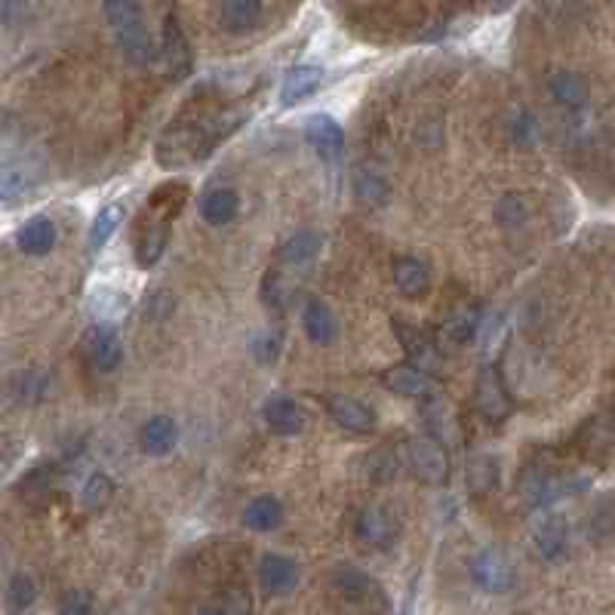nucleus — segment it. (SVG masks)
Wrapping results in <instances>:
<instances>
[{"instance_id": "obj_1", "label": "nucleus", "mask_w": 615, "mask_h": 615, "mask_svg": "<svg viewBox=\"0 0 615 615\" xmlns=\"http://www.w3.org/2000/svg\"><path fill=\"white\" fill-rule=\"evenodd\" d=\"M400 462L403 468L422 483H446L449 477V459L440 440L434 437H409L400 443Z\"/></svg>"}, {"instance_id": "obj_2", "label": "nucleus", "mask_w": 615, "mask_h": 615, "mask_svg": "<svg viewBox=\"0 0 615 615\" xmlns=\"http://www.w3.org/2000/svg\"><path fill=\"white\" fill-rule=\"evenodd\" d=\"M471 579L477 582V588H483L486 594H508L517 585V572L511 566V560L496 551V548H483L480 554H474L471 560Z\"/></svg>"}, {"instance_id": "obj_3", "label": "nucleus", "mask_w": 615, "mask_h": 615, "mask_svg": "<svg viewBox=\"0 0 615 615\" xmlns=\"http://www.w3.org/2000/svg\"><path fill=\"white\" fill-rule=\"evenodd\" d=\"M474 406H477V413L492 425H499L511 416V394H508L496 366H483V373L477 376Z\"/></svg>"}, {"instance_id": "obj_4", "label": "nucleus", "mask_w": 615, "mask_h": 615, "mask_svg": "<svg viewBox=\"0 0 615 615\" xmlns=\"http://www.w3.org/2000/svg\"><path fill=\"white\" fill-rule=\"evenodd\" d=\"M80 354L96 369V373H114L123 360V345L111 326H90L80 339Z\"/></svg>"}, {"instance_id": "obj_5", "label": "nucleus", "mask_w": 615, "mask_h": 615, "mask_svg": "<svg viewBox=\"0 0 615 615\" xmlns=\"http://www.w3.org/2000/svg\"><path fill=\"white\" fill-rule=\"evenodd\" d=\"M382 385L400 397H413V400H428L434 397V376L428 373V369L416 366V363H397V366H388L382 369Z\"/></svg>"}, {"instance_id": "obj_6", "label": "nucleus", "mask_w": 615, "mask_h": 615, "mask_svg": "<svg viewBox=\"0 0 615 615\" xmlns=\"http://www.w3.org/2000/svg\"><path fill=\"white\" fill-rule=\"evenodd\" d=\"M323 403H326L330 419L342 431H351V434H373L376 431V413L363 400H357L351 394H330Z\"/></svg>"}, {"instance_id": "obj_7", "label": "nucleus", "mask_w": 615, "mask_h": 615, "mask_svg": "<svg viewBox=\"0 0 615 615\" xmlns=\"http://www.w3.org/2000/svg\"><path fill=\"white\" fill-rule=\"evenodd\" d=\"M305 139L314 148V154L326 163H339L345 154V133L330 114H314L305 123Z\"/></svg>"}, {"instance_id": "obj_8", "label": "nucleus", "mask_w": 615, "mask_h": 615, "mask_svg": "<svg viewBox=\"0 0 615 615\" xmlns=\"http://www.w3.org/2000/svg\"><path fill=\"white\" fill-rule=\"evenodd\" d=\"M354 536L366 548H388L397 539V520L385 508L369 505L354 520Z\"/></svg>"}, {"instance_id": "obj_9", "label": "nucleus", "mask_w": 615, "mask_h": 615, "mask_svg": "<svg viewBox=\"0 0 615 615\" xmlns=\"http://www.w3.org/2000/svg\"><path fill=\"white\" fill-rule=\"evenodd\" d=\"M259 585L274 597L293 594L299 588V563L286 554H265L259 560Z\"/></svg>"}, {"instance_id": "obj_10", "label": "nucleus", "mask_w": 615, "mask_h": 615, "mask_svg": "<svg viewBox=\"0 0 615 615\" xmlns=\"http://www.w3.org/2000/svg\"><path fill=\"white\" fill-rule=\"evenodd\" d=\"M391 277H394V286H397V293L403 299H425L431 293V286H434V277H431V268L416 259V256H400L394 259V268H391Z\"/></svg>"}, {"instance_id": "obj_11", "label": "nucleus", "mask_w": 615, "mask_h": 615, "mask_svg": "<svg viewBox=\"0 0 615 615\" xmlns=\"http://www.w3.org/2000/svg\"><path fill=\"white\" fill-rule=\"evenodd\" d=\"M520 492L532 508H548L554 499L563 496V492H569V486L563 483V477L551 474L548 468L529 465L520 477Z\"/></svg>"}, {"instance_id": "obj_12", "label": "nucleus", "mask_w": 615, "mask_h": 615, "mask_svg": "<svg viewBox=\"0 0 615 615\" xmlns=\"http://www.w3.org/2000/svg\"><path fill=\"white\" fill-rule=\"evenodd\" d=\"M391 330H394L400 348L406 351L409 363H416V366L428 369V373L440 363V351H437L434 339L425 336L422 330H416L413 323H406V320H391Z\"/></svg>"}, {"instance_id": "obj_13", "label": "nucleus", "mask_w": 615, "mask_h": 615, "mask_svg": "<svg viewBox=\"0 0 615 615\" xmlns=\"http://www.w3.org/2000/svg\"><path fill=\"white\" fill-rule=\"evenodd\" d=\"M323 84V68L320 65H296L286 71L283 84H280V102L286 108H296L302 102H308Z\"/></svg>"}, {"instance_id": "obj_14", "label": "nucleus", "mask_w": 615, "mask_h": 615, "mask_svg": "<svg viewBox=\"0 0 615 615\" xmlns=\"http://www.w3.org/2000/svg\"><path fill=\"white\" fill-rule=\"evenodd\" d=\"M532 548L542 560H560L569 551V529L557 514H545L532 526Z\"/></svg>"}, {"instance_id": "obj_15", "label": "nucleus", "mask_w": 615, "mask_h": 615, "mask_svg": "<svg viewBox=\"0 0 615 615\" xmlns=\"http://www.w3.org/2000/svg\"><path fill=\"white\" fill-rule=\"evenodd\" d=\"M160 56H163V62H167V68H170V74L176 80H182L191 71V47H188V37H185V31H182L176 16H167V22H163Z\"/></svg>"}, {"instance_id": "obj_16", "label": "nucleus", "mask_w": 615, "mask_h": 615, "mask_svg": "<svg viewBox=\"0 0 615 615\" xmlns=\"http://www.w3.org/2000/svg\"><path fill=\"white\" fill-rule=\"evenodd\" d=\"M265 425L280 437H296L305 431L308 419H305V409L293 397H271L265 403Z\"/></svg>"}, {"instance_id": "obj_17", "label": "nucleus", "mask_w": 615, "mask_h": 615, "mask_svg": "<svg viewBox=\"0 0 615 615\" xmlns=\"http://www.w3.org/2000/svg\"><path fill=\"white\" fill-rule=\"evenodd\" d=\"M179 443V425L170 416H151L142 431H139V446L142 453L160 459V456H170Z\"/></svg>"}, {"instance_id": "obj_18", "label": "nucleus", "mask_w": 615, "mask_h": 615, "mask_svg": "<svg viewBox=\"0 0 615 615\" xmlns=\"http://www.w3.org/2000/svg\"><path fill=\"white\" fill-rule=\"evenodd\" d=\"M302 326H305V336L314 345H333L339 336V320L333 314V308L320 302V299H308L305 311H302Z\"/></svg>"}, {"instance_id": "obj_19", "label": "nucleus", "mask_w": 615, "mask_h": 615, "mask_svg": "<svg viewBox=\"0 0 615 615\" xmlns=\"http://www.w3.org/2000/svg\"><path fill=\"white\" fill-rule=\"evenodd\" d=\"M323 250V234L320 231H296L290 240H286L277 250V262L280 268H305L311 265Z\"/></svg>"}, {"instance_id": "obj_20", "label": "nucleus", "mask_w": 615, "mask_h": 615, "mask_svg": "<svg viewBox=\"0 0 615 615\" xmlns=\"http://www.w3.org/2000/svg\"><path fill=\"white\" fill-rule=\"evenodd\" d=\"M170 231H173V219H154L136 240V265L139 268H154L163 253H167L170 243Z\"/></svg>"}, {"instance_id": "obj_21", "label": "nucleus", "mask_w": 615, "mask_h": 615, "mask_svg": "<svg viewBox=\"0 0 615 615\" xmlns=\"http://www.w3.org/2000/svg\"><path fill=\"white\" fill-rule=\"evenodd\" d=\"M240 213V197L234 188H213L203 194L200 200V219L213 225V228H222L228 222H234Z\"/></svg>"}, {"instance_id": "obj_22", "label": "nucleus", "mask_w": 615, "mask_h": 615, "mask_svg": "<svg viewBox=\"0 0 615 615\" xmlns=\"http://www.w3.org/2000/svg\"><path fill=\"white\" fill-rule=\"evenodd\" d=\"M262 16H265L262 0H222L219 7V19L231 34H246L259 28Z\"/></svg>"}, {"instance_id": "obj_23", "label": "nucleus", "mask_w": 615, "mask_h": 615, "mask_svg": "<svg viewBox=\"0 0 615 615\" xmlns=\"http://www.w3.org/2000/svg\"><path fill=\"white\" fill-rule=\"evenodd\" d=\"M16 243L25 256H47L56 246V225L44 216H37L31 222H25L16 234Z\"/></svg>"}, {"instance_id": "obj_24", "label": "nucleus", "mask_w": 615, "mask_h": 615, "mask_svg": "<svg viewBox=\"0 0 615 615\" xmlns=\"http://www.w3.org/2000/svg\"><path fill=\"white\" fill-rule=\"evenodd\" d=\"M548 90H551L554 102L560 108H569V111H576V108H582L588 102V84H585V77L576 74V71H557V74H551Z\"/></svg>"}, {"instance_id": "obj_25", "label": "nucleus", "mask_w": 615, "mask_h": 615, "mask_svg": "<svg viewBox=\"0 0 615 615\" xmlns=\"http://www.w3.org/2000/svg\"><path fill=\"white\" fill-rule=\"evenodd\" d=\"M117 47H120L123 56H127V59H130L133 65H139V68L154 65V59L160 56V50H157V44H154V37L148 34L145 25L130 28V31H120V34H117Z\"/></svg>"}, {"instance_id": "obj_26", "label": "nucleus", "mask_w": 615, "mask_h": 615, "mask_svg": "<svg viewBox=\"0 0 615 615\" xmlns=\"http://www.w3.org/2000/svg\"><path fill=\"white\" fill-rule=\"evenodd\" d=\"M283 523V505L274 496H256L243 508V526L253 532H274Z\"/></svg>"}, {"instance_id": "obj_27", "label": "nucleus", "mask_w": 615, "mask_h": 615, "mask_svg": "<svg viewBox=\"0 0 615 615\" xmlns=\"http://www.w3.org/2000/svg\"><path fill=\"white\" fill-rule=\"evenodd\" d=\"M496 486H499V462L492 456H483V453L471 456V462H468V492L471 496L486 499L496 492Z\"/></svg>"}, {"instance_id": "obj_28", "label": "nucleus", "mask_w": 615, "mask_h": 615, "mask_svg": "<svg viewBox=\"0 0 615 615\" xmlns=\"http://www.w3.org/2000/svg\"><path fill=\"white\" fill-rule=\"evenodd\" d=\"M102 16L114 28V34L145 25V19H142L145 16L142 0H102Z\"/></svg>"}, {"instance_id": "obj_29", "label": "nucleus", "mask_w": 615, "mask_h": 615, "mask_svg": "<svg viewBox=\"0 0 615 615\" xmlns=\"http://www.w3.org/2000/svg\"><path fill=\"white\" fill-rule=\"evenodd\" d=\"M120 222H123V207H120V203H108V207L99 210V216L90 225V253L102 250V246L114 237Z\"/></svg>"}, {"instance_id": "obj_30", "label": "nucleus", "mask_w": 615, "mask_h": 615, "mask_svg": "<svg viewBox=\"0 0 615 615\" xmlns=\"http://www.w3.org/2000/svg\"><path fill=\"white\" fill-rule=\"evenodd\" d=\"M37 600V582L28 576V572H16V576L7 582V609L10 615H22L34 606Z\"/></svg>"}, {"instance_id": "obj_31", "label": "nucleus", "mask_w": 615, "mask_h": 615, "mask_svg": "<svg viewBox=\"0 0 615 615\" xmlns=\"http://www.w3.org/2000/svg\"><path fill=\"white\" fill-rule=\"evenodd\" d=\"M111 499H114V480L105 471L90 474V480L84 483V489H80V502H84V508L102 511L111 505Z\"/></svg>"}, {"instance_id": "obj_32", "label": "nucleus", "mask_w": 615, "mask_h": 615, "mask_svg": "<svg viewBox=\"0 0 615 615\" xmlns=\"http://www.w3.org/2000/svg\"><path fill=\"white\" fill-rule=\"evenodd\" d=\"M477 326H480V317L474 311H456L453 317H449L443 326H440V336L446 342H453V345H465L477 336Z\"/></svg>"}, {"instance_id": "obj_33", "label": "nucleus", "mask_w": 615, "mask_h": 615, "mask_svg": "<svg viewBox=\"0 0 615 615\" xmlns=\"http://www.w3.org/2000/svg\"><path fill=\"white\" fill-rule=\"evenodd\" d=\"M425 422H428L431 431H437V434L446 437V440L456 434V416H453V409H449V403H443L440 397H428Z\"/></svg>"}, {"instance_id": "obj_34", "label": "nucleus", "mask_w": 615, "mask_h": 615, "mask_svg": "<svg viewBox=\"0 0 615 615\" xmlns=\"http://www.w3.org/2000/svg\"><path fill=\"white\" fill-rule=\"evenodd\" d=\"M508 136L520 145H532L539 139V120L532 117L529 111H514L508 117Z\"/></svg>"}, {"instance_id": "obj_35", "label": "nucleus", "mask_w": 615, "mask_h": 615, "mask_svg": "<svg viewBox=\"0 0 615 615\" xmlns=\"http://www.w3.org/2000/svg\"><path fill=\"white\" fill-rule=\"evenodd\" d=\"M354 188H357V197L363 203H369V207H376V203L388 200V185L379 176H373V173H357Z\"/></svg>"}, {"instance_id": "obj_36", "label": "nucleus", "mask_w": 615, "mask_h": 615, "mask_svg": "<svg viewBox=\"0 0 615 615\" xmlns=\"http://www.w3.org/2000/svg\"><path fill=\"white\" fill-rule=\"evenodd\" d=\"M336 588H339L345 597H363V594L369 591V579L363 576V572L345 566V569L336 572Z\"/></svg>"}, {"instance_id": "obj_37", "label": "nucleus", "mask_w": 615, "mask_h": 615, "mask_svg": "<svg viewBox=\"0 0 615 615\" xmlns=\"http://www.w3.org/2000/svg\"><path fill=\"white\" fill-rule=\"evenodd\" d=\"M496 219H499L502 225H508V228L523 225V222H526V203H523L520 197H514V194L502 197L499 207H496Z\"/></svg>"}, {"instance_id": "obj_38", "label": "nucleus", "mask_w": 615, "mask_h": 615, "mask_svg": "<svg viewBox=\"0 0 615 615\" xmlns=\"http://www.w3.org/2000/svg\"><path fill=\"white\" fill-rule=\"evenodd\" d=\"M56 615H96V606H93V597L87 591H74L62 600L59 612Z\"/></svg>"}, {"instance_id": "obj_39", "label": "nucleus", "mask_w": 615, "mask_h": 615, "mask_svg": "<svg viewBox=\"0 0 615 615\" xmlns=\"http://www.w3.org/2000/svg\"><path fill=\"white\" fill-rule=\"evenodd\" d=\"M0 194H4V203H13L19 194H25V176H19L13 167H7L4 179H0Z\"/></svg>"}, {"instance_id": "obj_40", "label": "nucleus", "mask_w": 615, "mask_h": 615, "mask_svg": "<svg viewBox=\"0 0 615 615\" xmlns=\"http://www.w3.org/2000/svg\"><path fill=\"white\" fill-rule=\"evenodd\" d=\"M197 615H225L222 609H203V612H197Z\"/></svg>"}]
</instances>
